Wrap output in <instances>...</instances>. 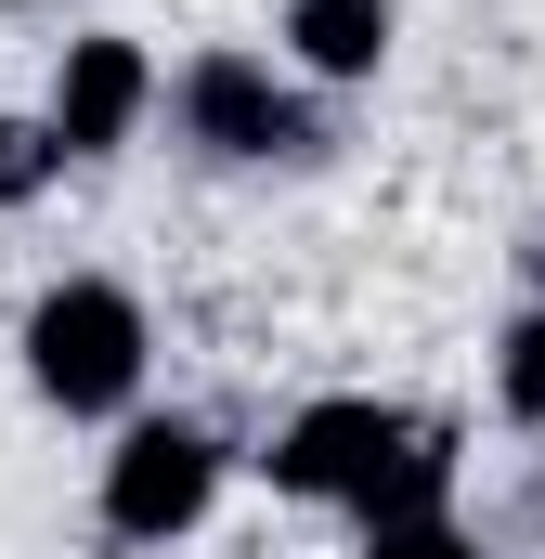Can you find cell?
<instances>
[{
	"label": "cell",
	"mask_w": 545,
	"mask_h": 559,
	"mask_svg": "<svg viewBox=\"0 0 545 559\" xmlns=\"http://www.w3.org/2000/svg\"><path fill=\"white\" fill-rule=\"evenodd\" d=\"M455 417H415L390 391H325L261 442V481L299 508H338V521H441L455 508Z\"/></svg>",
	"instance_id": "cell-1"
},
{
	"label": "cell",
	"mask_w": 545,
	"mask_h": 559,
	"mask_svg": "<svg viewBox=\"0 0 545 559\" xmlns=\"http://www.w3.org/2000/svg\"><path fill=\"white\" fill-rule=\"evenodd\" d=\"M26 391L52 404V417L105 429L143 404V378H156V325H143V299L118 274H52L39 299H26Z\"/></svg>",
	"instance_id": "cell-2"
},
{
	"label": "cell",
	"mask_w": 545,
	"mask_h": 559,
	"mask_svg": "<svg viewBox=\"0 0 545 559\" xmlns=\"http://www.w3.org/2000/svg\"><path fill=\"white\" fill-rule=\"evenodd\" d=\"M169 131L195 143L208 169H312V156H325L312 79H299L286 52H234V39H208V52L169 79Z\"/></svg>",
	"instance_id": "cell-3"
},
{
	"label": "cell",
	"mask_w": 545,
	"mask_h": 559,
	"mask_svg": "<svg viewBox=\"0 0 545 559\" xmlns=\"http://www.w3.org/2000/svg\"><path fill=\"white\" fill-rule=\"evenodd\" d=\"M221 481H234V442L208 417H118L105 481H92V521H105V547L156 559V547H182V534H208Z\"/></svg>",
	"instance_id": "cell-4"
},
{
	"label": "cell",
	"mask_w": 545,
	"mask_h": 559,
	"mask_svg": "<svg viewBox=\"0 0 545 559\" xmlns=\"http://www.w3.org/2000/svg\"><path fill=\"white\" fill-rule=\"evenodd\" d=\"M156 52L143 39H118V26H92V39H65V66H52V92H39V118H52V143L78 156V169H105L118 143L156 118Z\"/></svg>",
	"instance_id": "cell-5"
},
{
	"label": "cell",
	"mask_w": 545,
	"mask_h": 559,
	"mask_svg": "<svg viewBox=\"0 0 545 559\" xmlns=\"http://www.w3.org/2000/svg\"><path fill=\"white\" fill-rule=\"evenodd\" d=\"M403 39V0H272V52L312 79V92H364Z\"/></svg>",
	"instance_id": "cell-6"
},
{
	"label": "cell",
	"mask_w": 545,
	"mask_h": 559,
	"mask_svg": "<svg viewBox=\"0 0 545 559\" xmlns=\"http://www.w3.org/2000/svg\"><path fill=\"white\" fill-rule=\"evenodd\" d=\"M494 417L545 442V312H533V299L494 325Z\"/></svg>",
	"instance_id": "cell-7"
},
{
	"label": "cell",
	"mask_w": 545,
	"mask_h": 559,
	"mask_svg": "<svg viewBox=\"0 0 545 559\" xmlns=\"http://www.w3.org/2000/svg\"><path fill=\"white\" fill-rule=\"evenodd\" d=\"M65 169H78V156L52 143V118H39V105H26V118H0V209H39Z\"/></svg>",
	"instance_id": "cell-8"
},
{
	"label": "cell",
	"mask_w": 545,
	"mask_h": 559,
	"mask_svg": "<svg viewBox=\"0 0 545 559\" xmlns=\"http://www.w3.org/2000/svg\"><path fill=\"white\" fill-rule=\"evenodd\" d=\"M351 559H494V547H481V534L441 508V521H377V534H364Z\"/></svg>",
	"instance_id": "cell-9"
},
{
	"label": "cell",
	"mask_w": 545,
	"mask_h": 559,
	"mask_svg": "<svg viewBox=\"0 0 545 559\" xmlns=\"http://www.w3.org/2000/svg\"><path fill=\"white\" fill-rule=\"evenodd\" d=\"M520 299H533V312H545V222H533V235H520Z\"/></svg>",
	"instance_id": "cell-10"
},
{
	"label": "cell",
	"mask_w": 545,
	"mask_h": 559,
	"mask_svg": "<svg viewBox=\"0 0 545 559\" xmlns=\"http://www.w3.org/2000/svg\"><path fill=\"white\" fill-rule=\"evenodd\" d=\"M0 13H39V0H0Z\"/></svg>",
	"instance_id": "cell-11"
}]
</instances>
